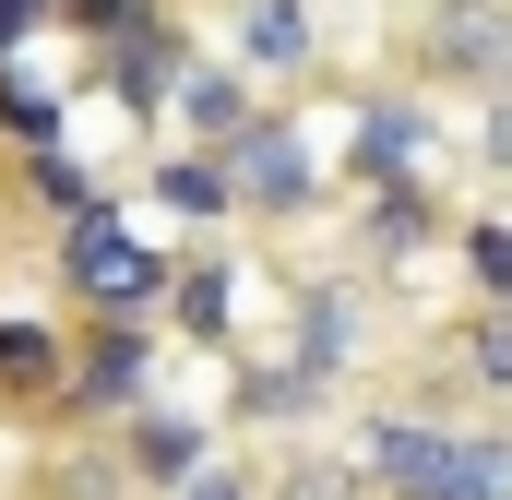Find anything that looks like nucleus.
Instances as JSON below:
<instances>
[{
  "label": "nucleus",
  "instance_id": "16",
  "mask_svg": "<svg viewBox=\"0 0 512 500\" xmlns=\"http://www.w3.org/2000/svg\"><path fill=\"white\" fill-rule=\"evenodd\" d=\"M441 346H453V393H477L489 417H512V310H501V298H477Z\"/></svg>",
  "mask_w": 512,
  "mask_h": 500
},
{
  "label": "nucleus",
  "instance_id": "5",
  "mask_svg": "<svg viewBox=\"0 0 512 500\" xmlns=\"http://www.w3.org/2000/svg\"><path fill=\"white\" fill-rule=\"evenodd\" d=\"M441 155H453V120H441V96H417V84L393 72V84H358L334 179H346V191H405V179H441Z\"/></svg>",
  "mask_w": 512,
  "mask_h": 500
},
{
  "label": "nucleus",
  "instance_id": "22",
  "mask_svg": "<svg viewBox=\"0 0 512 500\" xmlns=\"http://www.w3.org/2000/svg\"><path fill=\"white\" fill-rule=\"evenodd\" d=\"M155 12H167V0H72V12H60V24H72V36H84V48H120L131 24H155Z\"/></svg>",
  "mask_w": 512,
  "mask_h": 500
},
{
  "label": "nucleus",
  "instance_id": "15",
  "mask_svg": "<svg viewBox=\"0 0 512 500\" xmlns=\"http://www.w3.org/2000/svg\"><path fill=\"white\" fill-rule=\"evenodd\" d=\"M251 108H262V84L227 60V48H203V60L179 72V108H167V120H179V143H239Z\"/></svg>",
  "mask_w": 512,
  "mask_h": 500
},
{
  "label": "nucleus",
  "instance_id": "6",
  "mask_svg": "<svg viewBox=\"0 0 512 500\" xmlns=\"http://www.w3.org/2000/svg\"><path fill=\"white\" fill-rule=\"evenodd\" d=\"M286 358L322 381V393H346V381L370 370V274H358V262L286 286Z\"/></svg>",
  "mask_w": 512,
  "mask_h": 500
},
{
  "label": "nucleus",
  "instance_id": "10",
  "mask_svg": "<svg viewBox=\"0 0 512 500\" xmlns=\"http://www.w3.org/2000/svg\"><path fill=\"white\" fill-rule=\"evenodd\" d=\"M346 250H358V274H370V286L417 274L429 250H453V203H441V179H405V191H358V215H346Z\"/></svg>",
  "mask_w": 512,
  "mask_h": 500
},
{
  "label": "nucleus",
  "instance_id": "13",
  "mask_svg": "<svg viewBox=\"0 0 512 500\" xmlns=\"http://www.w3.org/2000/svg\"><path fill=\"white\" fill-rule=\"evenodd\" d=\"M60 370H72V322L12 310V322H0V417H12V429H48V417H60Z\"/></svg>",
  "mask_w": 512,
  "mask_h": 500
},
{
  "label": "nucleus",
  "instance_id": "21",
  "mask_svg": "<svg viewBox=\"0 0 512 500\" xmlns=\"http://www.w3.org/2000/svg\"><path fill=\"white\" fill-rule=\"evenodd\" d=\"M453 262H465V298L512 310V215H453Z\"/></svg>",
  "mask_w": 512,
  "mask_h": 500
},
{
  "label": "nucleus",
  "instance_id": "17",
  "mask_svg": "<svg viewBox=\"0 0 512 500\" xmlns=\"http://www.w3.org/2000/svg\"><path fill=\"white\" fill-rule=\"evenodd\" d=\"M12 203H24L36 227H72V215H96V203H108V179H96L72 143H48V155H12Z\"/></svg>",
  "mask_w": 512,
  "mask_h": 500
},
{
  "label": "nucleus",
  "instance_id": "2",
  "mask_svg": "<svg viewBox=\"0 0 512 500\" xmlns=\"http://www.w3.org/2000/svg\"><path fill=\"white\" fill-rule=\"evenodd\" d=\"M405 84L441 96V108L512 96V0H417L405 12Z\"/></svg>",
  "mask_w": 512,
  "mask_h": 500
},
{
  "label": "nucleus",
  "instance_id": "9",
  "mask_svg": "<svg viewBox=\"0 0 512 500\" xmlns=\"http://www.w3.org/2000/svg\"><path fill=\"white\" fill-rule=\"evenodd\" d=\"M108 453H120V477H131V500H167L179 477H203L215 453H227V429L203 417V405H167V393H143L120 429H108Z\"/></svg>",
  "mask_w": 512,
  "mask_h": 500
},
{
  "label": "nucleus",
  "instance_id": "4",
  "mask_svg": "<svg viewBox=\"0 0 512 500\" xmlns=\"http://www.w3.org/2000/svg\"><path fill=\"white\" fill-rule=\"evenodd\" d=\"M155 370H167L155 310H96V322H72V370H60V417H48V429H120L131 405L155 393Z\"/></svg>",
  "mask_w": 512,
  "mask_h": 500
},
{
  "label": "nucleus",
  "instance_id": "23",
  "mask_svg": "<svg viewBox=\"0 0 512 500\" xmlns=\"http://www.w3.org/2000/svg\"><path fill=\"white\" fill-rule=\"evenodd\" d=\"M167 500H262V465H251V453H215L203 477H179Z\"/></svg>",
  "mask_w": 512,
  "mask_h": 500
},
{
  "label": "nucleus",
  "instance_id": "8",
  "mask_svg": "<svg viewBox=\"0 0 512 500\" xmlns=\"http://www.w3.org/2000/svg\"><path fill=\"white\" fill-rule=\"evenodd\" d=\"M227 60L251 72L262 96H298L322 84L334 36H322V0H227Z\"/></svg>",
  "mask_w": 512,
  "mask_h": 500
},
{
  "label": "nucleus",
  "instance_id": "3",
  "mask_svg": "<svg viewBox=\"0 0 512 500\" xmlns=\"http://www.w3.org/2000/svg\"><path fill=\"white\" fill-rule=\"evenodd\" d=\"M215 155H227V179H239V227H310V215H322V191H334L322 143H310V120H298L286 96H262L251 131H239V143H215Z\"/></svg>",
  "mask_w": 512,
  "mask_h": 500
},
{
  "label": "nucleus",
  "instance_id": "25",
  "mask_svg": "<svg viewBox=\"0 0 512 500\" xmlns=\"http://www.w3.org/2000/svg\"><path fill=\"white\" fill-rule=\"evenodd\" d=\"M477 167L512 179V96H489V120H477Z\"/></svg>",
  "mask_w": 512,
  "mask_h": 500
},
{
  "label": "nucleus",
  "instance_id": "19",
  "mask_svg": "<svg viewBox=\"0 0 512 500\" xmlns=\"http://www.w3.org/2000/svg\"><path fill=\"white\" fill-rule=\"evenodd\" d=\"M48 143H72V84L0 60V155H48Z\"/></svg>",
  "mask_w": 512,
  "mask_h": 500
},
{
  "label": "nucleus",
  "instance_id": "12",
  "mask_svg": "<svg viewBox=\"0 0 512 500\" xmlns=\"http://www.w3.org/2000/svg\"><path fill=\"white\" fill-rule=\"evenodd\" d=\"M155 334H179V346H239V250H179V274H167V298H155Z\"/></svg>",
  "mask_w": 512,
  "mask_h": 500
},
{
  "label": "nucleus",
  "instance_id": "20",
  "mask_svg": "<svg viewBox=\"0 0 512 500\" xmlns=\"http://www.w3.org/2000/svg\"><path fill=\"white\" fill-rule=\"evenodd\" d=\"M262 500H370V477H358L334 441H274V465H262Z\"/></svg>",
  "mask_w": 512,
  "mask_h": 500
},
{
  "label": "nucleus",
  "instance_id": "14",
  "mask_svg": "<svg viewBox=\"0 0 512 500\" xmlns=\"http://www.w3.org/2000/svg\"><path fill=\"white\" fill-rule=\"evenodd\" d=\"M143 203H155L167 227H191V239L239 227V179H227V155H215V143H167V155L143 167Z\"/></svg>",
  "mask_w": 512,
  "mask_h": 500
},
{
  "label": "nucleus",
  "instance_id": "7",
  "mask_svg": "<svg viewBox=\"0 0 512 500\" xmlns=\"http://www.w3.org/2000/svg\"><path fill=\"white\" fill-rule=\"evenodd\" d=\"M203 60V36L179 24V0L155 12V24H131L120 48H96V96L120 108L131 131H167V108H179V72Z\"/></svg>",
  "mask_w": 512,
  "mask_h": 500
},
{
  "label": "nucleus",
  "instance_id": "18",
  "mask_svg": "<svg viewBox=\"0 0 512 500\" xmlns=\"http://www.w3.org/2000/svg\"><path fill=\"white\" fill-rule=\"evenodd\" d=\"M429 500H512V417H453V453Z\"/></svg>",
  "mask_w": 512,
  "mask_h": 500
},
{
  "label": "nucleus",
  "instance_id": "1",
  "mask_svg": "<svg viewBox=\"0 0 512 500\" xmlns=\"http://www.w3.org/2000/svg\"><path fill=\"white\" fill-rule=\"evenodd\" d=\"M167 274H179V250L143 239V215H131L120 191H108L96 215L48 227V286L72 298V322H96V310H155V298H167Z\"/></svg>",
  "mask_w": 512,
  "mask_h": 500
},
{
  "label": "nucleus",
  "instance_id": "11",
  "mask_svg": "<svg viewBox=\"0 0 512 500\" xmlns=\"http://www.w3.org/2000/svg\"><path fill=\"white\" fill-rule=\"evenodd\" d=\"M227 405H239V429H262V441H298V429L334 417V393L298 370L286 346H227Z\"/></svg>",
  "mask_w": 512,
  "mask_h": 500
},
{
  "label": "nucleus",
  "instance_id": "24",
  "mask_svg": "<svg viewBox=\"0 0 512 500\" xmlns=\"http://www.w3.org/2000/svg\"><path fill=\"white\" fill-rule=\"evenodd\" d=\"M60 12H72V0H0V60H24V48L60 24Z\"/></svg>",
  "mask_w": 512,
  "mask_h": 500
}]
</instances>
